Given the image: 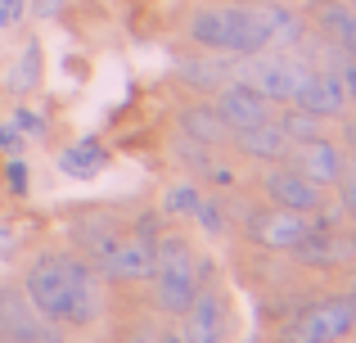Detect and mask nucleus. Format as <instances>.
<instances>
[{"label":"nucleus","instance_id":"f257e3e1","mask_svg":"<svg viewBox=\"0 0 356 343\" xmlns=\"http://www.w3.org/2000/svg\"><path fill=\"white\" fill-rule=\"evenodd\" d=\"M307 68H312V63H307L302 54L270 50V45H266V50H257V54H248V59H235V77L248 81V86H257L275 109L293 99V90H298V81H302Z\"/></svg>","mask_w":356,"mask_h":343},{"label":"nucleus","instance_id":"f03ea898","mask_svg":"<svg viewBox=\"0 0 356 343\" xmlns=\"http://www.w3.org/2000/svg\"><path fill=\"white\" fill-rule=\"evenodd\" d=\"M356 335V317L348 294H334V298H316L298 312L293 326L280 330V343H343Z\"/></svg>","mask_w":356,"mask_h":343},{"label":"nucleus","instance_id":"7ed1b4c3","mask_svg":"<svg viewBox=\"0 0 356 343\" xmlns=\"http://www.w3.org/2000/svg\"><path fill=\"white\" fill-rule=\"evenodd\" d=\"M18 285H23V294L32 298V308L41 317L59 321V326L68 321V253H59V248L36 253Z\"/></svg>","mask_w":356,"mask_h":343},{"label":"nucleus","instance_id":"20e7f679","mask_svg":"<svg viewBox=\"0 0 356 343\" xmlns=\"http://www.w3.org/2000/svg\"><path fill=\"white\" fill-rule=\"evenodd\" d=\"M0 339H9V343H63V326L32 308L23 285H0Z\"/></svg>","mask_w":356,"mask_h":343},{"label":"nucleus","instance_id":"39448f33","mask_svg":"<svg viewBox=\"0 0 356 343\" xmlns=\"http://www.w3.org/2000/svg\"><path fill=\"white\" fill-rule=\"evenodd\" d=\"M257 190H261V199H266L270 208L302 212V217L321 212V208H325V199H330V194H325L321 185L307 181V176L298 172L293 163H275V168H266V172H261V181H257Z\"/></svg>","mask_w":356,"mask_h":343},{"label":"nucleus","instance_id":"423d86ee","mask_svg":"<svg viewBox=\"0 0 356 343\" xmlns=\"http://www.w3.org/2000/svg\"><path fill=\"white\" fill-rule=\"evenodd\" d=\"M239 217H243V235H248L257 248H266V253H289V248L312 230V217L270 208V203H261V208H243Z\"/></svg>","mask_w":356,"mask_h":343},{"label":"nucleus","instance_id":"0eeeda50","mask_svg":"<svg viewBox=\"0 0 356 343\" xmlns=\"http://www.w3.org/2000/svg\"><path fill=\"white\" fill-rule=\"evenodd\" d=\"M99 308H104V285H99V271L86 262L81 253H68V321L63 326H95Z\"/></svg>","mask_w":356,"mask_h":343},{"label":"nucleus","instance_id":"6e6552de","mask_svg":"<svg viewBox=\"0 0 356 343\" xmlns=\"http://www.w3.org/2000/svg\"><path fill=\"white\" fill-rule=\"evenodd\" d=\"M212 104H217L221 122H226L230 131H243V127H257V122H270V118H275V104H270L257 86H248V81H239V77H230L226 86L212 95Z\"/></svg>","mask_w":356,"mask_h":343},{"label":"nucleus","instance_id":"1a4fd4ad","mask_svg":"<svg viewBox=\"0 0 356 343\" xmlns=\"http://www.w3.org/2000/svg\"><path fill=\"white\" fill-rule=\"evenodd\" d=\"M185 326H181V339L185 343H226L230 339V312H226V298L217 289L203 285L194 294V303L185 308Z\"/></svg>","mask_w":356,"mask_h":343},{"label":"nucleus","instance_id":"9d476101","mask_svg":"<svg viewBox=\"0 0 356 343\" xmlns=\"http://www.w3.org/2000/svg\"><path fill=\"white\" fill-rule=\"evenodd\" d=\"M172 72L181 77L185 90L194 95H217L230 77H235V54H212V50H194V54H181L172 59Z\"/></svg>","mask_w":356,"mask_h":343},{"label":"nucleus","instance_id":"9b49d317","mask_svg":"<svg viewBox=\"0 0 356 343\" xmlns=\"http://www.w3.org/2000/svg\"><path fill=\"white\" fill-rule=\"evenodd\" d=\"M95 271H99V280H113V285H140V280H149V276H154V244L140 239V235H122Z\"/></svg>","mask_w":356,"mask_h":343},{"label":"nucleus","instance_id":"f8f14e48","mask_svg":"<svg viewBox=\"0 0 356 343\" xmlns=\"http://www.w3.org/2000/svg\"><path fill=\"white\" fill-rule=\"evenodd\" d=\"M221 9H226V32H230V54L235 59H248V54L275 45L266 5H221Z\"/></svg>","mask_w":356,"mask_h":343},{"label":"nucleus","instance_id":"ddd939ff","mask_svg":"<svg viewBox=\"0 0 356 343\" xmlns=\"http://www.w3.org/2000/svg\"><path fill=\"white\" fill-rule=\"evenodd\" d=\"M226 150H235L239 159L261 163V168H275V163H289L293 145H289V136L280 131V122L270 118V122H257V127H243V131H230V145H226Z\"/></svg>","mask_w":356,"mask_h":343},{"label":"nucleus","instance_id":"4468645a","mask_svg":"<svg viewBox=\"0 0 356 343\" xmlns=\"http://www.w3.org/2000/svg\"><path fill=\"white\" fill-rule=\"evenodd\" d=\"M289 163H293V168L302 172L312 185H321V190H334V181H339V172H343V163H348V154H343V145L334 141V136H316V141L298 145V150L289 154Z\"/></svg>","mask_w":356,"mask_h":343},{"label":"nucleus","instance_id":"2eb2a0df","mask_svg":"<svg viewBox=\"0 0 356 343\" xmlns=\"http://www.w3.org/2000/svg\"><path fill=\"white\" fill-rule=\"evenodd\" d=\"M289 104L307 109V113L325 118V122H330V118H343V113H348V95H343V86L334 81V72H330V68H307Z\"/></svg>","mask_w":356,"mask_h":343},{"label":"nucleus","instance_id":"dca6fc26","mask_svg":"<svg viewBox=\"0 0 356 343\" xmlns=\"http://www.w3.org/2000/svg\"><path fill=\"white\" fill-rule=\"evenodd\" d=\"M176 127H181V136H190V141L208 145V150H226L230 145V127L221 122L217 104H212V95H194L190 104L176 109Z\"/></svg>","mask_w":356,"mask_h":343},{"label":"nucleus","instance_id":"f3484780","mask_svg":"<svg viewBox=\"0 0 356 343\" xmlns=\"http://www.w3.org/2000/svg\"><path fill=\"white\" fill-rule=\"evenodd\" d=\"M68 239L90 266H99L108 257V248L122 239V230H118L113 217H104V212H81V217L68 221Z\"/></svg>","mask_w":356,"mask_h":343},{"label":"nucleus","instance_id":"a211bd4d","mask_svg":"<svg viewBox=\"0 0 356 343\" xmlns=\"http://www.w3.org/2000/svg\"><path fill=\"white\" fill-rule=\"evenodd\" d=\"M185 41L194 50L230 54V32H226V9L221 5H199L194 14H185Z\"/></svg>","mask_w":356,"mask_h":343},{"label":"nucleus","instance_id":"6ab92c4d","mask_svg":"<svg viewBox=\"0 0 356 343\" xmlns=\"http://www.w3.org/2000/svg\"><path fill=\"white\" fill-rule=\"evenodd\" d=\"M54 168H59L63 176H72V181H95V176L108 168V150L95 141V136H81L77 145H63L59 150Z\"/></svg>","mask_w":356,"mask_h":343},{"label":"nucleus","instance_id":"aec40b11","mask_svg":"<svg viewBox=\"0 0 356 343\" xmlns=\"http://www.w3.org/2000/svg\"><path fill=\"white\" fill-rule=\"evenodd\" d=\"M275 122H280V131L289 136V145H307V141H316V136H330L325 131V118H316V113H307V109H298V104H280L275 109Z\"/></svg>","mask_w":356,"mask_h":343},{"label":"nucleus","instance_id":"412c9836","mask_svg":"<svg viewBox=\"0 0 356 343\" xmlns=\"http://www.w3.org/2000/svg\"><path fill=\"white\" fill-rule=\"evenodd\" d=\"M199 199H203L199 181H172L163 190V199H158V212H163V217H190Z\"/></svg>","mask_w":356,"mask_h":343},{"label":"nucleus","instance_id":"4be33fe9","mask_svg":"<svg viewBox=\"0 0 356 343\" xmlns=\"http://www.w3.org/2000/svg\"><path fill=\"white\" fill-rule=\"evenodd\" d=\"M172 154H176V159H181L194 176H208V172H212V163H217V150H208V145L190 141V136H181V141L172 145Z\"/></svg>","mask_w":356,"mask_h":343},{"label":"nucleus","instance_id":"5701e85b","mask_svg":"<svg viewBox=\"0 0 356 343\" xmlns=\"http://www.w3.org/2000/svg\"><path fill=\"white\" fill-rule=\"evenodd\" d=\"M194 221H199L208 235H230V217H226V208H221V199L217 194H203L199 203H194V212H190Z\"/></svg>","mask_w":356,"mask_h":343},{"label":"nucleus","instance_id":"b1692460","mask_svg":"<svg viewBox=\"0 0 356 343\" xmlns=\"http://www.w3.org/2000/svg\"><path fill=\"white\" fill-rule=\"evenodd\" d=\"M0 181H5V194H9V199H27V190H32V168H27L23 154H9V159H5Z\"/></svg>","mask_w":356,"mask_h":343},{"label":"nucleus","instance_id":"393cba45","mask_svg":"<svg viewBox=\"0 0 356 343\" xmlns=\"http://www.w3.org/2000/svg\"><path fill=\"white\" fill-rule=\"evenodd\" d=\"M334 190H339V212L348 221H356V163L348 159L339 172V181H334Z\"/></svg>","mask_w":356,"mask_h":343},{"label":"nucleus","instance_id":"a878e982","mask_svg":"<svg viewBox=\"0 0 356 343\" xmlns=\"http://www.w3.org/2000/svg\"><path fill=\"white\" fill-rule=\"evenodd\" d=\"M9 122L18 127V136H23V141H45V136H50V127H45V118L36 113V109H14V118H9Z\"/></svg>","mask_w":356,"mask_h":343},{"label":"nucleus","instance_id":"bb28decb","mask_svg":"<svg viewBox=\"0 0 356 343\" xmlns=\"http://www.w3.org/2000/svg\"><path fill=\"white\" fill-rule=\"evenodd\" d=\"M330 72H334V81L343 86V95H348L352 104H356V59H352L348 50H339V54L330 59Z\"/></svg>","mask_w":356,"mask_h":343},{"label":"nucleus","instance_id":"cd10ccee","mask_svg":"<svg viewBox=\"0 0 356 343\" xmlns=\"http://www.w3.org/2000/svg\"><path fill=\"white\" fill-rule=\"evenodd\" d=\"M339 145H343V154L356 163V113H343L339 118Z\"/></svg>","mask_w":356,"mask_h":343},{"label":"nucleus","instance_id":"c85d7f7f","mask_svg":"<svg viewBox=\"0 0 356 343\" xmlns=\"http://www.w3.org/2000/svg\"><path fill=\"white\" fill-rule=\"evenodd\" d=\"M27 18V0H0V27H18Z\"/></svg>","mask_w":356,"mask_h":343},{"label":"nucleus","instance_id":"c756f323","mask_svg":"<svg viewBox=\"0 0 356 343\" xmlns=\"http://www.w3.org/2000/svg\"><path fill=\"white\" fill-rule=\"evenodd\" d=\"M0 150H5V154H27V141L18 136L14 122H0Z\"/></svg>","mask_w":356,"mask_h":343},{"label":"nucleus","instance_id":"7c9ffc66","mask_svg":"<svg viewBox=\"0 0 356 343\" xmlns=\"http://www.w3.org/2000/svg\"><path fill=\"white\" fill-rule=\"evenodd\" d=\"M131 235H140V239H149V244H154V239H158V212H140L136 226H131Z\"/></svg>","mask_w":356,"mask_h":343},{"label":"nucleus","instance_id":"2f4dec72","mask_svg":"<svg viewBox=\"0 0 356 343\" xmlns=\"http://www.w3.org/2000/svg\"><path fill=\"white\" fill-rule=\"evenodd\" d=\"M339 50H348L352 59H356V23L348 27V36H343V41H339Z\"/></svg>","mask_w":356,"mask_h":343},{"label":"nucleus","instance_id":"473e14b6","mask_svg":"<svg viewBox=\"0 0 356 343\" xmlns=\"http://www.w3.org/2000/svg\"><path fill=\"white\" fill-rule=\"evenodd\" d=\"M158 343H185V339H181V330H163V335H158Z\"/></svg>","mask_w":356,"mask_h":343},{"label":"nucleus","instance_id":"72a5a7b5","mask_svg":"<svg viewBox=\"0 0 356 343\" xmlns=\"http://www.w3.org/2000/svg\"><path fill=\"white\" fill-rule=\"evenodd\" d=\"M348 303H352V317H356V285H348Z\"/></svg>","mask_w":356,"mask_h":343},{"label":"nucleus","instance_id":"f704fd0d","mask_svg":"<svg viewBox=\"0 0 356 343\" xmlns=\"http://www.w3.org/2000/svg\"><path fill=\"white\" fill-rule=\"evenodd\" d=\"M343 5H348V9H352V14H356V0H343Z\"/></svg>","mask_w":356,"mask_h":343},{"label":"nucleus","instance_id":"c9c22d12","mask_svg":"<svg viewBox=\"0 0 356 343\" xmlns=\"http://www.w3.org/2000/svg\"><path fill=\"white\" fill-rule=\"evenodd\" d=\"M352 285H356V271H352Z\"/></svg>","mask_w":356,"mask_h":343},{"label":"nucleus","instance_id":"e433bc0d","mask_svg":"<svg viewBox=\"0 0 356 343\" xmlns=\"http://www.w3.org/2000/svg\"><path fill=\"white\" fill-rule=\"evenodd\" d=\"M0 343H9V339H0Z\"/></svg>","mask_w":356,"mask_h":343},{"label":"nucleus","instance_id":"4c0bfd02","mask_svg":"<svg viewBox=\"0 0 356 343\" xmlns=\"http://www.w3.org/2000/svg\"><path fill=\"white\" fill-rule=\"evenodd\" d=\"M343 343H348V339H343Z\"/></svg>","mask_w":356,"mask_h":343}]
</instances>
